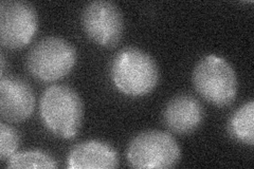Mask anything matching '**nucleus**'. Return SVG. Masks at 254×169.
I'll list each match as a JSON object with an SVG mask.
<instances>
[{
	"label": "nucleus",
	"mask_w": 254,
	"mask_h": 169,
	"mask_svg": "<svg viewBox=\"0 0 254 169\" xmlns=\"http://www.w3.org/2000/svg\"><path fill=\"white\" fill-rule=\"evenodd\" d=\"M39 113L46 128L64 140L74 139L83 123L84 106L79 94L68 85H52L44 91Z\"/></svg>",
	"instance_id": "nucleus-1"
},
{
	"label": "nucleus",
	"mask_w": 254,
	"mask_h": 169,
	"mask_svg": "<svg viewBox=\"0 0 254 169\" xmlns=\"http://www.w3.org/2000/svg\"><path fill=\"white\" fill-rule=\"evenodd\" d=\"M111 78L127 96L141 98L152 92L159 83V68L155 58L136 47H125L111 63Z\"/></svg>",
	"instance_id": "nucleus-2"
},
{
	"label": "nucleus",
	"mask_w": 254,
	"mask_h": 169,
	"mask_svg": "<svg viewBox=\"0 0 254 169\" xmlns=\"http://www.w3.org/2000/svg\"><path fill=\"white\" fill-rule=\"evenodd\" d=\"M193 86L203 100L216 107H228L236 99L238 80L228 60L210 54L197 62L192 74Z\"/></svg>",
	"instance_id": "nucleus-3"
},
{
	"label": "nucleus",
	"mask_w": 254,
	"mask_h": 169,
	"mask_svg": "<svg viewBox=\"0 0 254 169\" xmlns=\"http://www.w3.org/2000/svg\"><path fill=\"white\" fill-rule=\"evenodd\" d=\"M77 58L75 48L59 36H47L32 46L27 55V68L34 78L45 83L65 77Z\"/></svg>",
	"instance_id": "nucleus-4"
},
{
	"label": "nucleus",
	"mask_w": 254,
	"mask_h": 169,
	"mask_svg": "<svg viewBox=\"0 0 254 169\" xmlns=\"http://www.w3.org/2000/svg\"><path fill=\"white\" fill-rule=\"evenodd\" d=\"M126 157L133 168L165 169L175 167L180 162L181 149L170 133L145 130L130 141Z\"/></svg>",
	"instance_id": "nucleus-5"
},
{
	"label": "nucleus",
	"mask_w": 254,
	"mask_h": 169,
	"mask_svg": "<svg viewBox=\"0 0 254 169\" xmlns=\"http://www.w3.org/2000/svg\"><path fill=\"white\" fill-rule=\"evenodd\" d=\"M38 30V15L33 4L22 0L0 3V43L7 49L27 46Z\"/></svg>",
	"instance_id": "nucleus-6"
},
{
	"label": "nucleus",
	"mask_w": 254,
	"mask_h": 169,
	"mask_svg": "<svg viewBox=\"0 0 254 169\" xmlns=\"http://www.w3.org/2000/svg\"><path fill=\"white\" fill-rule=\"evenodd\" d=\"M81 23L85 34L103 47H114L120 42L124 32L123 14L115 2L95 0L82 12Z\"/></svg>",
	"instance_id": "nucleus-7"
},
{
	"label": "nucleus",
	"mask_w": 254,
	"mask_h": 169,
	"mask_svg": "<svg viewBox=\"0 0 254 169\" xmlns=\"http://www.w3.org/2000/svg\"><path fill=\"white\" fill-rule=\"evenodd\" d=\"M35 96L31 86L20 77L1 76L0 114L9 123L27 120L34 111Z\"/></svg>",
	"instance_id": "nucleus-8"
},
{
	"label": "nucleus",
	"mask_w": 254,
	"mask_h": 169,
	"mask_svg": "<svg viewBox=\"0 0 254 169\" xmlns=\"http://www.w3.org/2000/svg\"><path fill=\"white\" fill-rule=\"evenodd\" d=\"M204 118L201 103L193 95L178 94L171 99L163 110V122L168 129L185 135L197 130Z\"/></svg>",
	"instance_id": "nucleus-9"
},
{
	"label": "nucleus",
	"mask_w": 254,
	"mask_h": 169,
	"mask_svg": "<svg viewBox=\"0 0 254 169\" xmlns=\"http://www.w3.org/2000/svg\"><path fill=\"white\" fill-rule=\"evenodd\" d=\"M66 166L69 169H114L119 166V155L107 142L88 140L72 147Z\"/></svg>",
	"instance_id": "nucleus-10"
},
{
	"label": "nucleus",
	"mask_w": 254,
	"mask_h": 169,
	"mask_svg": "<svg viewBox=\"0 0 254 169\" xmlns=\"http://www.w3.org/2000/svg\"><path fill=\"white\" fill-rule=\"evenodd\" d=\"M254 102L251 100L235 110L228 120V131L232 138L243 144H254Z\"/></svg>",
	"instance_id": "nucleus-11"
},
{
	"label": "nucleus",
	"mask_w": 254,
	"mask_h": 169,
	"mask_svg": "<svg viewBox=\"0 0 254 169\" xmlns=\"http://www.w3.org/2000/svg\"><path fill=\"white\" fill-rule=\"evenodd\" d=\"M7 168H58L55 159L44 150L31 149L17 152L6 160Z\"/></svg>",
	"instance_id": "nucleus-12"
},
{
	"label": "nucleus",
	"mask_w": 254,
	"mask_h": 169,
	"mask_svg": "<svg viewBox=\"0 0 254 169\" xmlns=\"http://www.w3.org/2000/svg\"><path fill=\"white\" fill-rule=\"evenodd\" d=\"M20 143V135L15 128L0 123V159L7 160L16 154Z\"/></svg>",
	"instance_id": "nucleus-13"
},
{
	"label": "nucleus",
	"mask_w": 254,
	"mask_h": 169,
	"mask_svg": "<svg viewBox=\"0 0 254 169\" xmlns=\"http://www.w3.org/2000/svg\"><path fill=\"white\" fill-rule=\"evenodd\" d=\"M0 62H1V76L4 75V69H5V58H4V55L3 53H1V55H0Z\"/></svg>",
	"instance_id": "nucleus-14"
}]
</instances>
